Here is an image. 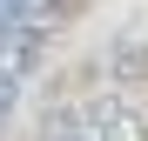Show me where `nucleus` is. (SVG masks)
Returning a JSON list of instances; mask_svg holds the SVG:
<instances>
[{
    "instance_id": "obj_4",
    "label": "nucleus",
    "mask_w": 148,
    "mask_h": 141,
    "mask_svg": "<svg viewBox=\"0 0 148 141\" xmlns=\"http://www.w3.org/2000/svg\"><path fill=\"white\" fill-rule=\"evenodd\" d=\"M14 101H20V87H14V74H0V128H7V114H14Z\"/></svg>"
},
{
    "instance_id": "obj_2",
    "label": "nucleus",
    "mask_w": 148,
    "mask_h": 141,
    "mask_svg": "<svg viewBox=\"0 0 148 141\" xmlns=\"http://www.w3.org/2000/svg\"><path fill=\"white\" fill-rule=\"evenodd\" d=\"M61 20V0H0V27H54Z\"/></svg>"
},
{
    "instance_id": "obj_3",
    "label": "nucleus",
    "mask_w": 148,
    "mask_h": 141,
    "mask_svg": "<svg viewBox=\"0 0 148 141\" xmlns=\"http://www.w3.org/2000/svg\"><path fill=\"white\" fill-rule=\"evenodd\" d=\"M47 141H88V128H81V114H74V121H54V128H47Z\"/></svg>"
},
{
    "instance_id": "obj_1",
    "label": "nucleus",
    "mask_w": 148,
    "mask_h": 141,
    "mask_svg": "<svg viewBox=\"0 0 148 141\" xmlns=\"http://www.w3.org/2000/svg\"><path fill=\"white\" fill-rule=\"evenodd\" d=\"M81 128H88V141H148V128L135 121V108L114 101V94H101V101L81 108Z\"/></svg>"
}]
</instances>
